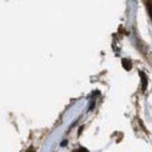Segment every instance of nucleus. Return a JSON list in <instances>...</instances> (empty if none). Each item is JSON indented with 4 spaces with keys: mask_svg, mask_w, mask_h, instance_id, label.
Segmentation results:
<instances>
[{
    "mask_svg": "<svg viewBox=\"0 0 152 152\" xmlns=\"http://www.w3.org/2000/svg\"><path fill=\"white\" fill-rule=\"evenodd\" d=\"M61 145H62V146H64V145H67V140H63V142L61 143Z\"/></svg>",
    "mask_w": 152,
    "mask_h": 152,
    "instance_id": "3",
    "label": "nucleus"
},
{
    "mask_svg": "<svg viewBox=\"0 0 152 152\" xmlns=\"http://www.w3.org/2000/svg\"><path fill=\"white\" fill-rule=\"evenodd\" d=\"M139 76L142 78V89H143V91H145L146 88H148V78H146V75L143 72H139Z\"/></svg>",
    "mask_w": 152,
    "mask_h": 152,
    "instance_id": "1",
    "label": "nucleus"
},
{
    "mask_svg": "<svg viewBox=\"0 0 152 152\" xmlns=\"http://www.w3.org/2000/svg\"><path fill=\"white\" fill-rule=\"evenodd\" d=\"M122 66H123V68H124L125 70H130V69L132 68V63H131V61L128 60V58H123V60H122Z\"/></svg>",
    "mask_w": 152,
    "mask_h": 152,
    "instance_id": "2",
    "label": "nucleus"
},
{
    "mask_svg": "<svg viewBox=\"0 0 152 152\" xmlns=\"http://www.w3.org/2000/svg\"><path fill=\"white\" fill-rule=\"evenodd\" d=\"M149 12H150V15H151V18H152V6H150V8H149Z\"/></svg>",
    "mask_w": 152,
    "mask_h": 152,
    "instance_id": "4",
    "label": "nucleus"
}]
</instances>
